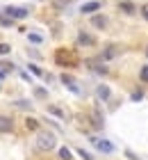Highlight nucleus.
<instances>
[{"label":"nucleus","instance_id":"nucleus-27","mask_svg":"<svg viewBox=\"0 0 148 160\" xmlns=\"http://www.w3.org/2000/svg\"><path fill=\"white\" fill-rule=\"evenodd\" d=\"M0 78H5V71H2V69H0Z\"/></svg>","mask_w":148,"mask_h":160},{"label":"nucleus","instance_id":"nucleus-18","mask_svg":"<svg viewBox=\"0 0 148 160\" xmlns=\"http://www.w3.org/2000/svg\"><path fill=\"white\" fill-rule=\"evenodd\" d=\"M78 156L82 158V160H93V158H91V153H89V151H84V149H78Z\"/></svg>","mask_w":148,"mask_h":160},{"label":"nucleus","instance_id":"nucleus-10","mask_svg":"<svg viewBox=\"0 0 148 160\" xmlns=\"http://www.w3.org/2000/svg\"><path fill=\"white\" fill-rule=\"evenodd\" d=\"M91 142H93L96 147H98V149L103 151V153H112V151H114V147H112L109 142H105V140H98V137H91Z\"/></svg>","mask_w":148,"mask_h":160},{"label":"nucleus","instance_id":"nucleus-24","mask_svg":"<svg viewBox=\"0 0 148 160\" xmlns=\"http://www.w3.org/2000/svg\"><path fill=\"white\" fill-rule=\"evenodd\" d=\"M141 80L148 82V67H141Z\"/></svg>","mask_w":148,"mask_h":160},{"label":"nucleus","instance_id":"nucleus-15","mask_svg":"<svg viewBox=\"0 0 148 160\" xmlns=\"http://www.w3.org/2000/svg\"><path fill=\"white\" fill-rule=\"evenodd\" d=\"M59 160H73L71 149H66V147H62V149H59Z\"/></svg>","mask_w":148,"mask_h":160},{"label":"nucleus","instance_id":"nucleus-3","mask_svg":"<svg viewBox=\"0 0 148 160\" xmlns=\"http://www.w3.org/2000/svg\"><path fill=\"white\" fill-rule=\"evenodd\" d=\"M118 55H121V46H114V43H112V46H107L100 53V60L107 62V60H114V57H118Z\"/></svg>","mask_w":148,"mask_h":160},{"label":"nucleus","instance_id":"nucleus-7","mask_svg":"<svg viewBox=\"0 0 148 160\" xmlns=\"http://www.w3.org/2000/svg\"><path fill=\"white\" fill-rule=\"evenodd\" d=\"M91 25L98 28V30H105L109 25V21H107V16H103V14H96V16H91Z\"/></svg>","mask_w":148,"mask_h":160},{"label":"nucleus","instance_id":"nucleus-11","mask_svg":"<svg viewBox=\"0 0 148 160\" xmlns=\"http://www.w3.org/2000/svg\"><path fill=\"white\" fill-rule=\"evenodd\" d=\"M12 130H14V119L0 117V133H12Z\"/></svg>","mask_w":148,"mask_h":160},{"label":"nucleus","instance_id":"nucleus-2","mask_svg":"<svg viewBox=\"0 0 148 160\" xmlns=\"http://www.w3.org/2000/svg\"><path fill=\"white\" fill-rule=\"evenodd\" d=\"M55 62L59 64V67H78L75 53H71V50H66V48H59L55 53Z\"/></svg>","mask_w":148,"mask_h":160},{"label":"nucleus","instance_id":"nucleus-1","mask_svg":"<svg viewBox=\"0 0 148 160\" xmlns=\"http://www.w3.org/2000/svg\"><path fill=\"white\" fill-rule=\"evenodd\" d=\"M57 147V140L53 133H48V130H39L36 133V149L39 151H53Z\"/></svg>","mask_w":148,"mask_h":160},{"label":"nucleus","instance_id":"nucleus-25","mask_svg":"<svg viewBox=\"0 0 148 160\" xmlns=\"http://www.w3.org/2000/svg\"><path fill=\"white\" fill-rule=\"evenodd\" d=\"M141 98H144L141 92H135V94H132V101H141Z\"/></svg>","mask_w":148,"mask_h":160},{"label":"nucleus","instance_id":"nucleus-9","mask_svg":"<svg viewBox=\"0 0 148 160\" xmlns=\"http://www.w3.org/2000/svg\"><path fill=\"white\" fill-rule=\"evenodd\" d=\"M100 7H103L100 0H91V2H84V5H82V14H93V12H98Z\"/></svg>","mask_w":148,"mask_h":160},{"label":"nucleus","instance_id":"nucleus-23","mask_svg":"<svg viewBox=\"0 0 148 160\" xmlns=\"http://www.w3.org/2000/svg\"><path fill=\"white\" fill-rule=\"evenodd\" d=\"M137 12H141V16L148 21V2H146V5H141V9H137Z\"/></svg>","mask_w":148,"mask_h":160},{"label":"nucleus","instance_id":"nucleus-21","mask_svg":"<svg viewBox=\"0 0 148 160\" xmlns=\"http://www.w3.org/2000/svg\"><path fill=\"white\" fill-rule=\"evenodd\" d=\"M16 108H23V110H27V108H32V103H30V101H16Z\"/></svg>","mask_w":148,"mask_h":160},{"label":"nucleus","instance_id":"nucleus-5","mask_svg":"<svg viewBox=\"0 0 148 160\" xmlns=\"http://www.w3.org/2000/svg\"><path fill=\"white\" fill-rule=\"evenodd\" d=\"M59 80H62V82H64L66 87H69V89H71L73 94H80V87H78V80H75V78H73V76H69V73H62V78H59Z\"/></svg>","mask_w":148,"mask_h":160},{"label":"nucleus","instance_id":"nucleus-20","mask_svg":"<svg viewBox=\"0 0 148 160\" xmlns=\"http://www.w3.org/2000/svg\"><path fill=\"white\" fill-rule=\"evenodd\" d=\"M9 50H12L9 43H0V55H9Z\"/></svg>","mask_w":148,"mask_h":160},{"label":"nucleus","instance_id":"nucleus-12","mask_svg":"<svg viewBox=\"0 0 148 160\" xmlns=\"http://www.w3.org/2000/svg\"><path fill=\"white\" fill-rule=\"evenodd\" d=\"M96 94H98V98H103V101H107L109 96H112V92H109V87H107V85H98Z\"/></svg>","mask_w":148,"mask_h":160},{"label":"nucleus","instance_id":"nucleus-19","mask_svg":"<svg viewBox=\"0 0 148 160\" xmlns=\"http://www.w3.org/2000/svg\"><path fill=\"white\" fill-rule=\"evenodd\" d=\"M12 21H14V18H9V16H0V25H2V28H9Z\"/></svg>","mask_w":148,"mask_h":160},{"label":"nucleus","instance_id":"nucleus-13","mask_svg":"<svg viewBox=\"0 0 148 160\" xmlns=\"http://www.w3.org/2000/svg\"><path fill=\"white\" fill-rule=\"evenodd\" d=\"M48 112H50V114H55V117H57V119H62V121L66 119V112L62 110V108H57V105H48Z\"/></svg>","mask_w":148,"mask_h":160},{"label":"nucleus","instance_id":"nucleus-14","mask_svg":"<svg viewBox=\"0 0 148 160\" xmlns=\"http://www.w3.org/2000/svg\"><path fill=\"white\" fill-rule=\"evenodd\" d=\"M25 128H27V130H39V119L27 117V119H25Z\"/></svg>","mask_w":148,"mask_h":160},{"label":"nucleus","instance_id":"nucleus-22","mask_svg":"<svg viewBox=\"0 0 148 160\" xmlns=\"http://www.w3.org/2000/svg\"><path fill=\"white\" fill-rule=\"evenodd\" d=\"M30 71H32L34 76H43V71H41L39 67H36V64H30Z\"/></svg>","mask_w":148,"mask_h":160},{"label":"nucleus","instance_id":"nucleus-26","mask_svg":"<svg viewBox=\"0 0 148 160\" xmlns=\"http://www.w3.org/2000/svg\"><path fill=\"white\" fill-rule=\"evenodd\" d=\"M93 69H96V71H98V73H107V71H109L107 67H93Z\"/></svg>","mask_w":148,"mask_h":160},{"label":"nucleus","instance_id":"nucleus-16","mask_svg":"<svg viewBox=\"0 0 148 160\" xmlns=\"http://www.w3.org/2000/svg\"><path fill=\"white\" fill-rule=\"evenodd\" d=\"M34 96L36 98H48V92L43 89V87H34Z\"/></svg>","mask_w":148,"mask_h":160},{"label":"nucleus","instance_id":"nucleus-17","mask_svg":"<svg viewBox=\"0 0 148 160\" xmlns=\"http://www.w3.org/2000/svg\"><path fill=\"white\" fill-rule=\"evenodd\" d=\"M27 37H30V41H32V43H41V41H43V37H41V34H36V32H30Z\"/></svg>","mask_w":148,"mask_h":160},{"label":"nucleus","instance_id":"nucleus-6","mask_svg":"<svg viewBox=\"0 0 148 160\" xmlns=\"http://www.w3.org/2000/svg\"><path fill=\"white\" fill-rule=\"evenodd\" d=\"M118 9L123 14H128V16H132V14H137V5L130 2V0H121V2H118Z\"/></svg>","mask_w":148,"mask_h":160},{"label":"nucleus","instance_id":"nucleus-8","mask_svg":"<svg viewBox=\"0 0 148 160\" xmlns=\"http://www.w3.org/2000/svg\"><path fill=\"white\" fill-rule=\"evenodd\" d=\"M78 43L80 46H96V37L89 32H80L78 34Z\"/></svg>","mask_w":148,"mask_h":160},{"label":"nucleus","instance_id":"nucleus-4","mask_svg":"<svg viewBox=\"0 0 148 160\" xmlns=\"http://www.w3.org/2000/svg\"><path fill=\"white\" fill-rule=\"evenodd\" d=\"M5 14H7L9 18H16V21H21V18H25V16H27V9H25V7H7V9H5Z\"/></svg>","mask_w":148,"mask_h":160}]
</instances>
